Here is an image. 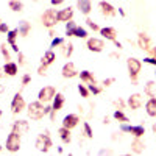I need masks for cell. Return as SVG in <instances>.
Wrapping results in <instances>:
<instances>
[{
  "label": "cell",
  "instance_id": "1",
  "mask_svg": "<svg viewBox=\"0 0 156 156\" xmlns=\"http://www.w3.org/2000/svg\"><path fill=\"white\" fill-rule=\"evenodd\" d=\"M51 111V106H44L42 105V101H31L30 105H28V117L31 120H41L44 115L50 114Z\"/></svg>",
  "mask_w": 156,
  "mask_h": 156
},
{
  "label": "cell",
  "instance_id": "2",
  "mask_svg": "<svg viewBox=\"0 0 156 156\" xmlns=\"http://www.w3.org/2000/svg\"><path fill=\"white\" fill-rule=\"evenodd\" d=\"M6 150L11 153H17L20 150V136L14 131H11V134L6 139Z\"/></svg>",
  "mask_w": 156,
  "mask_h": 156
},
{
  "label": "cell",
  "instance_id": "3",
  "mask_svg": "<svg viewBox=\"0 0 156 156\" xmlns=\"http://www.w3.org/2000/svg\"><path fill=\"white\" fill-rule=\"evenodd\" d=\"M56 95V89L53 86H45L42 87L41 90H39V94H37V100L39 101H42V103H48L55 98Z\"/></svg>",
  "mask_w": 156,
  "mask_h": 156
},
{
  "label": "cell",
  "instance_id": "4",
  "mask_svg": "<svg viewBox=\"0 0 156 156\" xmlns=\"http://www.w3.org/2000/svg\"><path fill=\"white\" fill-rule=\"evenodd\" d=\"M126 67H128V72H129V78H131L133 81H136L137 80V75L140 72V67H142L140 61L136 59V58H129L126 61Z\"/></svg>",
  "mask_w": 156,
  "mask_h": 156
},
{
  "label": "cell",
  "instance_id": "5",
  "mask_svg": "<svg viewBox=\"0 0 156 156\" xmlns=\"http://www.w3.org/2000/svg\"><path fill=\"white\" fill-rule=\"evenodd\" d=\"M36 148L41 151V153H47L51 148V139L48 134H39L36 137Z\"/></svg>",
  "mask_w": 156,
  "mask_h": 156
},
{
  "label": "cell",
  "instance_id": "6",
  "mask_svg": "<svg viewBox=\"0 0 156 156\" xmlns=\"http://www.w3.org/2000/svg\"><path fill=\"white\" fill-rule=\"evenodd\" d=\"M120 129L125 133H131L134 137H142L145 134V128L142 125H126L125 122H122L120 125Z\"/></svg>",
  "mask_w": 156,
  "mask_h": 156
},
{
  "label": "cell",
  "instance_id": "7",
  "mask_svg": "<svg viewBox=\"0 0 156 156\" xmlns=\"http://www.w3.org/2000/svg\"><path fill=\"white\" fill-rule=\"evenodd\" d=\"M58 22V12L55 9H47L44 14H42V23H44V27L47 28H51V27H55Z\"/></svg>",
  "mask_w": 156,
  "mask_h": 156
},
{
  "label": "cell",
  "instance_id": "8",
  "mask_svg": "<svg viewBox=\"0 0 156 156\" xmlns=\"http://www.w3.org/2000/svg\"><path fill=\"white\" fill-rule=\"evenodd\" d=\"M23 109H25V100H23L22 94L19 92V94L14 95V98H12V101H11V112L12 114H19Z\"/></svg>",
  "mask_w": 156,
  "mask_h": 156
},
{
  "label": "cell",
  "instance_id": "9",
  "mask_svg": "<svg viewBox=\"0 0 156 156\" xmlns=\"http://www.w3.org/2000/svg\"><path fill=\"white\" fill-rule=\"evenodd\" d=\"M64 106V95L62 94H56L55 98H53V105H51V111H50V119L53 120L55 119V115L56 112Z\"/></svg>",
  "mask_w": 156,
  "mask_h": 156
},
{
  "label": "cell",
  "instance_id": "10",
  "mask_svg": "<svg viewBox=\"0 0 156 156\" xmlns=\"http://www.w3.org/2000/svg\"><path fill=\"white\" fill-rule=\"evenodd\" d=\"M103 48H105V42H103L101 39H98V37L87 39V50L89 51H95V53H98V51H101Z\"/></svg>",
  "mask_w": 156,
  "mask_h": 156
},
{
  "label": "cell",
  "instance_id": "11",
  "mask_svg": "<svg viewBox=\"0 0 156 156\" xmlns=\"http://www.w3.org/2000/svg\"><path fill=\"white\" fill-rule=\"evenodd\" d=\"M28 129H30V125H28L27 120H16L14 123H12V131L17 133L19 136L27 134V133H28Z\"/></svg>",
  "mask_w": 156,
  "mask_h": 156
},
{
  "label": "cell",
  "instance_id": "12",
  "mask_svg": "<svg viewBox=\"0 0 156 156\" xmlns=\"http://www.w3.org/2000/svg\"><path fill=\"white\" fill-rule=\"evenodd\" d=\"M98 8H100V12L105 17H112V16H115V8L111 5V3H108V2H100L98 3Z\"/></svg>",
  "mask_w": 156,
  "mask_h": 156
},
{
  "label": "cell",
  "instance_id": "13",
  "mask_svg": "<svg viewBox=\"0 0 156 156\" xmlns=\"http://www.w3.org/2000/svg\"><path fill=\"white\" fill-rule=\"evenodd\" d=\"M78 122H80V117H78L76 114H67V115L62 119V126L72 129V128H75V126L78 125Z\"/></svg>",
  "mask_w": 156,
  "mask_h": 156
},
{
  "label": "cell",
  "instance_id": "14",
  "mask_svg": "<svg viewBox=\"0 0 156 156\" xmlns=\"http://www.w3.org/2000/svg\"><path fill=\"white\" fill-rule=\"evenodd\" d=\"M19 36V28H16V30H9L8 33H6V41H8V44L11 45V48L16 51V53H19V47L16 45V37Z\"/></svg>",
  "mask_w": 156,
  "mask_h": 156
},
{
  "label": "cell",
  "instance_id": "15",
  "mask_svg": "<svg viewBox=\"0 0 156 156\" xmlns=\"http://www.w3.org/2000/svg\"><path fill=\"white\" fill-rule=\"evenodd\" d=\"M61 72H62V76H64V78H73V76L78 75L73 62H66V64L62 66V70H61Z\"/></svg>",
  "mask_w": 156,
  "mask_h": 156
},
{
  "label": "cell",
  "instance_id": "16",
  "mask_svg": "<svg viewBox=\"0 0 156 156\" xmlns=\"http://www.w3.org/2000/svg\"><path fill=\"white\" fill-rule=\"evenodd\" d=\"M72 17H73V9L70 6L58 11V22H69L72 20Z\"/></svg>",
  "mask_w": 156,
  "mask_h": 156
},
{
  "label": "cell",
  "instance_id": "17",
  "mask_svg": "<svg viewBox=\"0 0 156 156\" xmlns=\"http://www.w3.org/2000/svg\"><path fill=\"white\" fill-rule=\"evenodd\" d=\"M76 6H78V9L81 11V14H84V16H87L90 12V9H92V3H90V0H78Z\"/></svg>",
  "mask_w": 156,
  "mask_h": 156
},
{
  "label": "cell",
  "instance_id": "18",
  "mask_svg": "<svg viewBox=\"0 0 156 156\" xmlns=\"http://www.w3.org/2000/svg\"><path fill=\"white\" fill-rule=\"evenodd\" d=\"M128 105L131 109H139L142 106V95L140 94H133L128 98Z\"/></svg>",
  "mask_w": 156,
  "mask_h": 156
},
{
  "label": "cell",
  "instance_id": "19",
  "mask_svg": "<svg viewBox=\"0 0 156 156\" xmlns=\"http://www.w3.org/2000/svg\"><path fill=\"white\" fill-rule=\"evenodd\" d=\"M100 34L105 37V39H108V41H115L117 31L112 27H105V28H100Z\"/></svg>",
  "mask_w": 156,
  "mask_h": 156
},
{
  "label": "cell",
  "instance_id": "20",
  "mask_svg": "<svg viewBox=\"0 0 156 156\" xmlns=\"http://www.w3.org/2000/svg\"><path fill=\"white\" fill-rule=\"evenodd\" d=\"M137 44L142 50H150V37L145 33H139L137 34Z\"/></svg>",
  "mask_w": 156,
  "mask_h": 156
},
{
  "label": "cell",
  "instance_id": "21",
  "mask_svg": "<svg viewBox=\"0 0 156 156\" xmlns=\"http://www.w3.org/2000/svg\"><path fill=\"white\" fill-rule=\"evenodd\" d=\"M3 72L8 76H14L17 73V64L16 62H11V61H6V64L3 66Z\"/></svg>",
  "mask_w": 156,
  "mask_h": 156
},
{
  "label": "cell",
  "instance_id": "22",
  "mask_svg": "<svg viewBox=\"0 0 156 156\" xmlns=\"http://www.w3.org/2000/svg\"><path fill=\"white\" fill-rule=\"evenodd\" d=\"M145 111L150 117H156V98L151 97L147 103H145Z\"/></svg>",
  "mask_w": 156,
  "mask_h": 156
},
{
  "label": "cell",
  "instance_id": "23",
  "mask_svg": "<svg viewBox=\"0 0 156 156\" xmlns=\"http://www.w3.org/2000/svg\"><path fill=\"white\" fill-rule=\"evenodd\" d=\"M58 134H59V137L62 139V142H69L72 140V136H70V129L69 128H66V126H61L59 129H58Z\"/></svg>",
  "mask_w": 156,
  "mask_h": 156
},
{
  "label": "cell",
  "instance_id": "24",
  "mask_svg": "<svg viewBox=\"0 0 156 156\" xmlns=\"http://www.w3.org/2000/svg\"><path fill=\"white\" fill-rule=\"evenodd\" d=\"M30 30H31L30 22H27V20H20V23H19V34L25 37V36L30 33Z\"/></svg>",
  "mask_w": 156,
  "mask_h": 156
},
{
  "label": "cell",
  "instance_id": "25",
  "mask_svg": "<svg viewBox=\"0 0 156 156\" xmlns=\"http://www.w3.org/2000/svg\"><path fill=\"white\" fill-rule=\"evenodd\" d=\"M131 150L134 151V153H142L145 150V145H144V142L140 140V137H136L134 140H133V144H131Z\"/></svg>",
  "mask_w": 156,
  "mask_h": 156
},
{
  "label": "cell",
  "instance_id": "26",
  "mask_svg": "<svg viewBox=\"0 0 156 156\" xmlns=\"http://www.w3.org/2000/svg\"><path fill=\"white\" fill-rule=\"evenodd\" d=\"M55 53H53V50H48V51H45L44 53V56H42V59H41V64H45V66H50L51 62L55 61Z\"/></svg>",
  "mask_w": 156,
  "mask_h": 156
},
{
  "label": "cell",
  "instance_id": "27",
  "mask_svg": "<svg viewBox=\"0 0 156 156\" xmlns=\"http://www.w3.org/2000/svg\"><path fill=\"white\" fill-rule=\"evenodd\" d=\"M80 78H81V81H84V83H95V76L90 73L89 70L80 72Z\"/></svg>",
  "mask_w": 156,
  "mask_h": 156
},
{
  "label": "cell",
  "instance_id": "28",
  "mask_svg": "<svg viewBox=\"0 0 156 156\" xmlns=\"http://www.w3.org/2000/svg\"><path fill=\"white\" fill-rule=\"evenodd\" d=\"M61 51H62V56H66V58H70V55L73 53V44L69 42V44H64L61 47Z\"/></svg>",
  "mask_w": 156,
  "mask_h": 156
},
{
  "label": "cell",
  "instance_id": "29",
  "mask_svg": "<svg viewBox=\"0 0 156 156\" xmlns=\"http://www.w3.org/2000/svg\"><path fill=\"white\" fill-rule=\"evenodd\" d=\"M76 27H78V25H76L75 22H72V20L66 22V34H67V36H75Z\"/></svg>",
  "mask_w": 156,
  "mask_h": 156
},
{
  "label": "cell",
  "instance_id": "30",
  "mask_svg": "<svg viewBox=\"0 0 156 156\" xmlns=\"http://www.w3.org/2000/svg\"><path fill=\"white\" fill-rule=\"evenodd\" d=\"M154 86H156V83H154V81H148V83L145 84L144 92H145L148 97H154Z\"/></svg>",
  "mask_w": 156,
  "mask_h": 156
},
{
  "label": "cell",
  "instance_id": "31",
  "mask_svg": "<svg viewBox=\"0 0 156 156\" xmlns=\"http://www.w3.org/2000/svg\"><path fill=\"white\" fill-rule=\"evenodd\" d=\"M114 119H115V120H119V122H128V117L125 115V112H123L122 109L114 111Z\"/></svg>",
  "mask_w": 156,
  "mask_h": 156
},
{
  "label": "cell",
  "instance_id": "32",
  "mask_svg": "<svg viewBox=\"0 0 156 156\" xmlns=\"http://www.w3.org/2000/svg\"><path fill=\"white\" fill-rule=\"evenodd\" d=\"M22 8H23L22 2H19V0H9V9H12V11H22Z\"/></svg>",
  "mask_w": 156,
  "mask_h": 156
},
{
  "label": "cell",
  "instance_id": "33",
  "mask_svg": "<svg viewBox=\"0 0 156 156\" xmlns=\"http://www.w3.org/2000/svg\"><path fill=\"white\" fill-rule=\"evenodd\" d=\"M83 129H84V136H86V137H89V139H92V137H94L92 128H90V125H89L87 122H84V125H83Z\"/></svg>",
  "mask_w": 156,
  "mask_h": 156
},
{
  "label": "cell",
  "instance_id": "34",
  "mask_svg": "<svg viewBox=\"0 0 156 156\" xmlns=\"http://www.w3.org/2000/svg\"><path fill=\"white\" fill-rule=\"evenodd\" d=\"M87 89H89V92H92L94 95H97V94H100V92H101V87H100V86H97L95 83H89Z\"/></svg>",
  "mask_w": 156,
  "mask_h": 156
},
{
  "label": "cell",
  "instance_id": "35",
  "mask_svg": "<svg viewBox=\"0 0 156 156\" xmlns=\"http://www.w3.org/2000/svg\"><path fill=\"white\" fill-rule=\"evenodd\" d=\"M78 92H80V95H81V97H84V98H87V97H89V89H87L84 84H81V83L78 84Z\"/></svg>",
  "mask_w": 156,
  "mask_h": 156
},
{
  "label": "cell",
  "instance_id": "36",
  "mask_svg": "<svg viewBox=\"0 0 156 156\" xmlns=\"http://www.w3.org/2000/svg\"><path fill=\"white\" fill-rule=\"evenodd\" d=\"M75 36L76 37H86L87 36V31H86V28H83V27H76V30H75Z\"/></svg>",
  "mask_w": 156,
  "mask_h": 156
},
{
  "label": "cell",
  "instance_id": "37",
  "mask_svg": "<svg viewBox=\"0 0 156 156\" xmlns=\"http://www.w3.org/2000/svg\"><path fill=\"white\" fill-rule=\"evenodd\" d=\"M0 51H2V55H3V58L8 61V59H11L9 58V51H8V48H6V44H2L0 45Z\"/></svg>",
  "mask_w": 156,
  "mask_h": 156
},
{
  "label": "cell",
  "instance_id": "38",
  "mask_svg": "<svg viewBox=\"0 0 156 156\" xmlns=\"http://www.w3.org/2000/svg\"><path fill=\"white\" fill-rule=\"evenodd\" d=\"M86 23H87V27L90 28V30H94V31H100V28H98V25L94 22V20H90V19H86Z\"/></svg>",
  "mask_w": 156,
  "mask_h": 156
},
{
  "label": "cell",
  "instance_id": "39",
  "mask_svg": "<svg viewBox=\"0 0 156 156\" xmlns=\"http://www.w3.org/2000/svg\"><path fill=\"white\" fill-rule=\"evenodd\" d=\"M62 44H64L62 37H53V41H51V47H58V45H62Z\"/></svg>",
  "mask_w": 156,
  "mask_h": 156
},
{
  "label": "cell",
  "instance_id": "40",
  "mask_svg": "<svg viewBox=\"0 0 156 156\" xmlns=\"http://www.w3.org/2000/svg\"><path fill=\"white\" fill-rule=\"evenodd\" d=\"M30 81H31V75L25 73V75L22 76V86H27V84H28Z\"/></svg>",
  "mask_w": 156,
  "mask_h": 156
},
{
  "label": "cell",
  "instance_id": "41",
  "mask_svg": "<svg viewBox=\"0 0 156 156\" xmlns=\"http://www.w3.org/2000/svg\"><path fill=\"white\" fill-rule=\"evenodd\" d=\"M37 73L41 75V76L47 73V66H45V64H41V66H39V69H37Z\"/></svg>",
  "mask_w": 156,
  "mask_h": 156
},
{
  "label": "cell",
  "instance_id": "42",
  "mask_svg": "<svg viewBox=\"0 0 156 156\" xmlns=\"http://www.w3.org/2000/svg\"><path fill=\"white\" fill-rule=\"evenodd\" d=\"M144 62H147V64H151V66H154L156 67V58H144Z\"/></svg>",
  "mask_w": 156,
  "mask_h": 156
},
{
  "label": "cell",
  "instance_id": "43",
  "mask_svg": "<svg viewBox=\"0 0 156 156\" xmlns=\"http://www.w3.org/2000/svg\"><path fill=\"white\" fill-rule=\"evenodd\" d=\"M8 31H9V28H8V25L2 22V23H0V33H8Z\"/></svg>",
  "mask_w": 156,
  "mask_h": 156
},
{
  "label": "cell",
  "instance_id": "44",
  "mask_svg": "<svg viewBox=\"0 0 156 156\" xmlns=\"http://www.w3.org/2000/svg\"><path fill=\"white\" fill-rule=\"evenodd\" d=\"M114 105H115L117 108H120V109H123V106H125V103H123V100H120V98H119V100H115V101H114Z\"/></svg>",
  "mask_w": 156,
  "mask_h": 156
},
{
  "label": "cell",
  "instance_id": "45",
  "mask_svg": "<svg viewBox=\"0 0 156 156\" xmlns=\"http://www.w3.org/2000/svg\"><path fill=\"white\" fill-rule=\"evenodd\" d=\"M112 83H114V78H108V80L103 81V86H106V87H108V86H111Z\"/></svg>",
  "mask_w": 156,
  "mask_h": 156
},
{
  "label": "cell",
  "instance_id": "46",
  "mask_svg": "<svg viewBox=\"0 0 156 156\" xmlns=\"http://www.w3.org/2000/svg\"><path fill=\"white\" fill-rule=\"evenodd\" d=\"M19 64H25V59H23V55L19 51Z\"/></svg>",
  "mask_w": 156,
  "mask_h": 156
},
{
  "label": "cell",
  "instance_id": "47",
  "mask_svg": "<svg viewBox=\"0 0 156 156\" xmlns=\"http://www.w3.org/2000/svg\"><path fill=\"white\" fill-rule=\"evenodd\" d=\"M64 0H51V5H61Z\"/></svg>",
  "mask_w": 156,
  "mask_h": 156
},
{
  "label": "cell",
  "instance_id": "48",
  "mask_svg": "<svg viewBox=\"0 0 156 156\" xmlns=\"http://www.w3.org/2000/svg\"><path fill=\"white\" fill-rule=\"evenodd\" d=\"M114 44H115V47H117V48H122V44H120L119 41H114Z\"/></svg>",
  "mask_w": 156,
  "mask_h": 156
},
{
  "label": "cell",
  "instance_id": "49",
  "mask_svg": "<svg viewBox=\"0 0 156 156\" xmlns=\"http://www.w3.org/2000/svg\"><path fill=\"white\" fill-rule=\"evenodd\" d=\"M119 12H120V16H125V11H123V8H119Z\"/></svg>",
  "mask_w": 156,
  "mask_h": 156
},
{
  "label": "cell",
  "instance_id": "50",
  "mask_svg": "<svg viewBox=\"0 0 156 156\" xmlns=\"http://www.w3.org/2000/svg\"><path fill=\"white\" fill-rule=\"evenodd\" d=\"M151 53H153V56L156 58V47H153V48H151Z\"/></svg>",
  "mask_w": 156,
  "mask_h": 156
},
{
  "label": "cell",
  "instance_id": "51",
  "mask_svg": "<svg viewBox=\"0 0 156 156\" xmlns=\"http://www.w3.org/2000/svg\"><path fill=\"white\" fill-rule=\"evenodd\" d=\"M151 129H153V133L156 134V123H153V125H151Z\"/></svg>",
  "mask_w": 156,
  "mask_h": 156
},
{
  "label": "cell",
  "instance_id": "52",
  "mask_svg": "<svg viewBox=\"0 0 156 156\" xmlns=\"http://www.w3.org/2000/svg\"><path fill=\"white\" fill-rule=\"evenodd\" d=\"M2 70H3V69H0V76H2V75L5 73V72H2Z\"/></svg>",
  "mask_w": 156,
  "mask_h": 156
},
{
  "label": "cell",
  "instance_id": "53",
  "mask_svg": "<svg viewBox=\"0 0 156 156\" xmlns=\"http://www.w3.org/2000/svg\"><path fill=\"white\" fill-rule=\"evenodd\" d=\"M2 90H3V87H2V84H0V92H2Z\"/></svg>",
  "mask_w": 156,
  "mask_h": 156
},
{
  "label": "cell",
  "instance_id": "54",
  "mask_svg": "<svg viewBox=\"0 0 156 156\" xmlns=\"http://www.w3.org/2000/svg\"><path fill=\"white\" fill-rule=\"evenodd\" d=\"M0 151H2V145H0Z\"/></svg>",
  "mask_w": 156,
  "mask_h": 156
},
{
  "label": "cell",
  "instance_id": "55",
  "mask_svg": "<svg viewBox=\"0 0 156 156\" xmlns=\"http://www.w3.org/2000/svg\"><path fill=\"white\" fill-rule=\"evenodd\" d=\"M0 115H2V111H0Z\"/></svg>",
  "mask_w": 156,
  "mask_h": 156
},
{
  "label": "cell",
  "instance_id": "56",
  "mask_svg": "<svg viewBox=\"0 0 156 156\" xmlns=\"http://www.w3.org/2000/svg\"><path fill=\"white\" fill-rule=\"evenodd\" d=\"M154 75H156V72H154Z\"/></svg>",
  "mask_w": 156,
  "mask_h": 156
},
{
  "label": "cell",
  "instance_id": "57",
  "mask_svg": "<svg viewBox=\"0 0 156 156\" xmlns=\"http://www.w3.org/2000/svg\"><path fill=\"white\" fill-rule=\"evenodd\" d=\"M0 23H2V22H0Z\"/></svg>",
  "mask_w": 156,
  "mask_h": 156
}]
</instances>
